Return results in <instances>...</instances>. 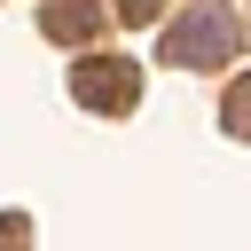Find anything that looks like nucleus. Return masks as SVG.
<instances>
[{
	"instance_id": "423d86ee",
	"label": "nucleus",
	"mask_w": 251,
	"mask_h": 251,
	"mask_svg": "<svg viewBox=\"0 0 251 251\" xmlns=\"http://www.w3.org/2000/svg\"><path fill=\"white\" fill-rule=\"evenodd\" d=\"M157 8H165V0H118V16H126V24H157Z\"/></svg>"
},
{
	"instance_id": "20e7f679",
	"label": "nucleus",
	"mask_w": 251,
	"mask_h": 251,
	"mask_svg": "<svg viewBox=\"0 0 251 251\" xmlns=\"http://www.w3.org/2000/svg\"><path fill=\"white\" fill-rule=\"evenodd\" d=\"M220 118H227V133H243V141H251V78H235V86H227Z\"/></svg>"
},
{
	"instance_id": "39448f33",
	"label": "nucleus",
	"mask_w": 251,
	"mask_h": 251,
	"mask_svg": "<svg viewBox=\"0 0 251 251\" xmlns=\"http://www.w3.org/2000/svg\"><path fill=\"white\" fill-rule=\"evenodd\" d=\"M31 243V220L24 212H0V251H24Z\"/></svg>"
},
{
	"instance_id": "7ed1b4c3",
	"label": "nucleus",
	"mask_w": 251,
	"mask_h": 251,
	"mask_svg": "<svg viewBox=\"0 0 251 251\" xmlns=\"http://www.w3.org/2000/svg\"><path fill=\"white\" fill-rule=\"evenodd\" d=\"M39 24H47V39H94L102 31V8L94 0H47Z\"/></svg>"
},
{
	"instance_id": "f03ea898",
	"label": "nucleus",
	"mask_w": 251,
	"mask_h": 251,
	"mask_svg": "<svg viewBox=\"0 0 251 251\" xmlns=\"http://www.w3.org/2000/svg\"><path fill=\"white\" fill-rule=\"evenodd\" d=\"M71 94H78L86 110H133V102H141V71H133V63H110V55H86V63L71 71Z\"/></svg>"
},
{
	"instance_id": "f257e3e1",
	"label": "nucleus",
	"mask_w": 251,
	"mask_h": 251,
	"mask_svg": "<svg viewBox=\"0 0 251 251\" xmlns=\"http://www.w3.org/2000/svg\"><path fill=\"white\" fill-rule=\"evenodd\" d=\"M227 55H235L227 8H188V16L165 31V63H180V71H212V63H227Z\"/></svg>"
}]
</instances>
